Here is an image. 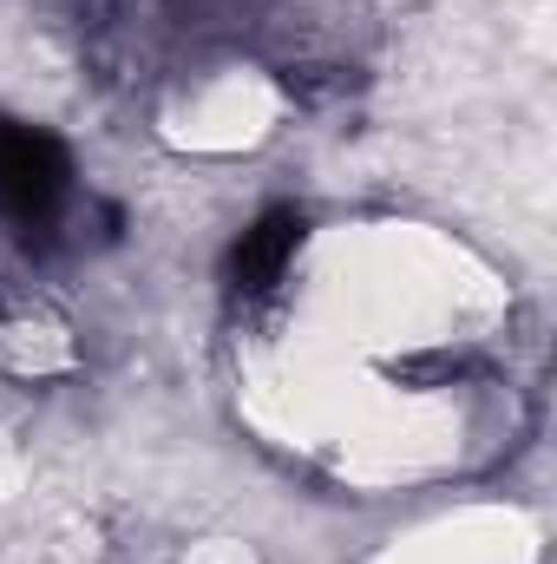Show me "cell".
<instances>
[{"mask_svg":"<svg viewBox=\"0 0 557 564\" xmlns=\"http://www.w3.org/2000/svg\"><path fill=\"white\" fill-rule=\"evenodd\" d=\"M79 341L59 302L0 289V381H59L73 375Z\"/></svg>","mask_w":557,"mask_h":564,"instance_id":"cell-4","label":"cell"},{"mask_svg":"<svg viewBox=\"0 0 557 564\" xmlns=\"http://www.w3.org/2000/svg\"><path fill=\"white\" fill-rule=\"evenodd\" d=\"M243 408L270 446L368 492L433 486L512 446V289L401 217L282 237L250 282Z\"/></svg>","mask_w":557,"mask_h":564,"instance_id":"cell-1","label":"cell"},{"mask_svg":"<svg viewBox=\"0 0 557 564\" xmlns=\"http://www.w3.org/2000/svg\"><path fill=\"white\" fill-rule=\"evenodd\" d=\"M374 564H545V539L512 506H452L394 539Z\"/></svg>","mask_w":557,"mask_h":564,"instance_id":"cell-3","label":"cell"},{"mask_svg":"<svg viewBox=\"0 0 557 564\" xmlns=\"http://www.w3.org/2000/svg\"><path fill=\"white\" fill-rule=\"evenodd\" d=\"M288 106H295V93H288L276 59H263L250 46H230V40H210V46L177 53L157 73L151 132L177 158L230 164V158H250V151H263L276 139Z\"/></svg>","mask_w":557,"mask_h":564,"instance_id":"cell-2","label":"cell"}]
</instances>
